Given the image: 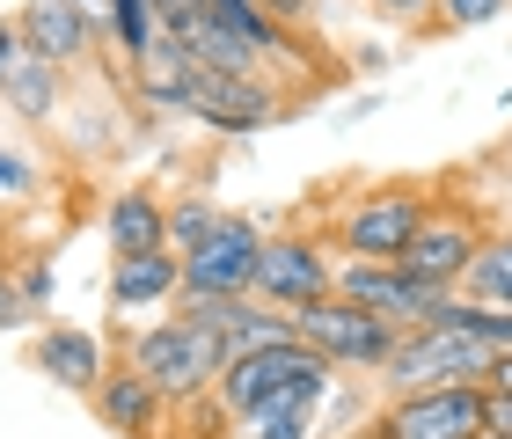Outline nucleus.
Masks as SVG:
<instances>
[{
	"label": "nucleus",
	"mask_w": 512,
	"mask_h": 439,
	"mask_svg": "<svg viewBox=\"0 0 512 439\" xmlns=\"http://www.w3.org/2000/svg\"><path fill=\"white\" fill-rule=\"evenodd\" d=\"M476 249H483V227H476V213H447V205H432V213H425V227L410 235V249H403L395 264H403L417 286L454 293Z\"/></svg>",
	"instance_id": "obj_11"
},
{
	"label": "nucleus",
	"mask_w": 512,
	"mask_h": 439,
	"mask_svg": "<svg viewBox=\"0 0 512 439\" xmlns=\"http://www.w3.org/2000/svg\"><path fill=\"white\" fill-rule=\"evenodd\" d=\"M183 286V257L169 242L161 249H132V257H110V308H154V300H176Z\"/></svg>",
	"instance_id": "obj_15"
},
{
	"label": "nucleus",
	"mask_w": 512,
	"mask_h": 439,
	"mask_svg": "<svg viewBox=\"0 0 512 439\" xmlns=\"http://www.w3.org/2000/svg\"><path fill=\"white\" fill-rule=\"evenodd\" d=\"M483 418H491V388L483 381H432V388L395 396L374 425L388 439H476Z\"/></svg>",
	"instance_id": "obj_5"
},
{
	"label": "nucleus",
	"mask_w": 512,
	"mask_h": 439,
	"mask_svg": "<svg viewBox=\"0 0 512 439\" xmlns=\"http://www.w3.org/2000/svg\"><path fill=\"white\" fill-rule=\"evenodd\" d=\"M352 439H388V432H381V425H359V432H352Z\"/></svg>",
	"instance_id": "obj_29"
},
{
	"label": "nucleus",
	"mask_w": 512,
	"mask_h": 439,
	"mask_svg": "<svg viewBox=\"0 0 512 439\" xmlns=\"http://www.w3.org/2000/svg\"><path fill=\"white\" fill-rule=\"evenodd\" d=\"M293 330L300 344H315L330 366H352V374H381L388 352H395V337H403V322H388L374 308H359V300H344V293H322L308 300V308L293 315Z\"/></svg>",
	"instance_id": "obj_3"
},
{
	"label": "nucleus",
	"mask_w": 512,
	"mask_h": 439,
	"mask_svg": "<svg viewBox=\"0 0 512 439\" xmlns=\"http://www.w3.org/2000/svg\"><path fill=\"white\" fill-rule=\"evenodd\" d=\"M491 359H498L491 344L425 322V330H403V337H395L381 381L395 388V396H410V388H432V381H483V374H491Z\"/></svg>",
	"instance_id": "obj_6"
},
{
	"label": "nucleus",
	"mask_w": 512,
	"mask_h": 439,
	"mask_svg": "<svg viewBox=\"0 0 512 439\" xmlns=\"http://www.w3.org/2000/svg\"><path fill=\"white\" fill-rule=\"evenodd\" d=\"M476 439H505V432H491V425H483V432H476Z\"/></svg>",
	"instance_id": "obj_30"
},
{
	"label": "nucleus",
	"mask_w": 512,
	"mask_h": 439,
	"mask_svg": "<svg viewBox=\"0 0 512 439\" xmlns=\"http://www.w3.org/2000/svg\"><path fill=\"white\" fill-rule=\"evenodd\" d=\"M88 410H96V425L103 432H118V439H161V425H169V396L139 374L132 359H110V374L96 381V396H88Z\"/></svg>",
	"instance_id": "obj_12"
},
{
	"label": "nucleus",
	"mask_w": 512,
	"mask_h": 439,
	"mask_svg": "<svg viewBox=\"0 0 512 439\" xmlns=\"http://www.w3.org/2000/svg\"><path fill=\"white\" fill-rule=\"evenodd\" d=\"M103 235H110V257H132V249H161L169 242V205H161L147 183L139 191H118L103 213Z\"/></svg>",
	"instance_id": "obj_16"
},
{
	"label": "nucleus",
	"mask_w": 512,
	"mask_h": 439,
	"mask_svg": "<svg viewBox=\"0 0 512 439\" xmlns=\"http://www.w3.org/2000/svg\"><path fill=\"white\" fill-rule=\"evenodd\" d=\"M425 213H432L425 183H374V191H359L337 213V242L352 257H403L410 235L425 227Z\"/></svg>",
	"instance_id": "obj_4"
},
{
	"label": "nucleus",
	"mask_w": 512,
	"mask_h": 439,
	"mask_svg": "<svg viewBox=\"0 0 512 439\" xmlns=\"http://www.w3.org/2000/svg\"><path fill=\"white\" fill-rule=\"evenodd\" d=\"M337 293L359 300V308H374V315H388V322H403V330H425L432 308L447 300L439 286H417L395 257H352V264H337Z\"/></svg>",
	"instance_id": "obj_10"
},
{
	"label": "nucleus",
	"mask_w": 512,
	"mask_h": 439,
	"mask_svg": "<svg viewBox=\"0 0 512 439\" xmlns=\"http://www.w3.org/2000/svg\"><path fill=\"white\" fill-rule=\"evenodd\" d=\"M322 293H337V264H330V249H322V235H264V257H256V300L300 315Z\"/></svg>",
	"instance_id": "obj_9"
},
{
	"label": "nucleus",
	"mask_w": 512,
	"mask_h": 439,
	"mask_svg": "<svg viewBox=\"0 0 512 439\" xmlns=\"http://www.w3.org/2000/svg\"><path fill=\"white\" fill-rule=\"evenodd\" d=\"M22 308H30V300H22V286H8V279H0V330H15V322H22Z\"/></svg>",
	"instance_id": "obj_24"
},
{
	"label": "nucleus",
	"mask_w": 512,
	"mask_h": 439,
	"mask_svg": "<svg viewBox=\"0 0 512 439\" xmlns=\"http://www.w3.org/2000/svg\"><path fill=\"white\" fill-rule=\"evenodd\" d=\"M330 374L337 366L315 352V344H264L249 359H227L213 396L235 425H264V418H315L322 396H330Z\"/></svg>",
	"instance_id": "obj_1"
},
{
	"label": "nucleus",
	"mask_w": 512,
	"mask_h": 439,
	"mask_svg": "<svg viewBox=\"0 0 512 439\" xmlns=\"http://www.w3.org/2000/svg\"><path fill=\"white\" fill-rule=\"evenodd\" d=\"M220 220H227V213H220V205H205V198H183V205H169V249H176V257H191V249H198L205 235H213Z\"/></svg>",
	"instance_id": "obj_20"
},
{
	"label": "nucleus",
	"mask_w": 512,
	"mask_h": 439,
	"mask_svg": "<svg viewBox=\"0 0 512 439\" xmlns=\"http://www.w3.org/2000/svg\"><path fill=\"white\" fill-rule=\"evenodd\" d=\"M125 359L169 403H191V396H213V381H220V366H227V344H220V330H205V322L169 315V322H154V330H139L125 344Z\"/></svg>",
	"instance_id": "obj_2"
},
{
	"label": "nucleus",
	"mask_w": 512,
	"mask_h": 439,
	"mask_svg": "<svg viewBox=\"0 0 512 439\" xmlns=\"http://www.w3.org/2000/svg\"><path fill=\"white\" fill-rule=\"evenodd\" d=\"M30 183H37V169H30L22 154H8V147H0V191H30Z\"/></svg>",
	"instance_id": "obj_23"
},
{
	"label": "nucleus",
	"mask_w": 512,
	"mask_h": 439,
	"mask_svg": "<svg viewBox=\"0 0 512 439\" xmlns=\"http://www.w3.org/2000/svg\"><path fill=\"white\" fill-rule=\"evenodd\" d=\"M15 52H22V30H15V15H8V22H0V74L15 66Z\"/></svg>",
	"instance_id": "obj_26"
},
{
	"label": "nucleus",
	"mask_w": 512,
	"mask_h": 439,
	"mask_svg": "<svg viewBox=\"0 0 512 439\" xmlns=\"http://www.w3.org/2000/svg\"><path fill=\"white\" fill-rule=\"evenodd\" d=\"M30 366L66 396H96V381L110 374V344L96 330H81V322H52V330L30 337Z\"/></svg>",
	"instance_id": "obj_13"
},
{
	"label": "nucleus",
	"mask_w": 512,
	"mask_h": 439,
	"mask_svg": "<svg viewBox=\"0 0 512 439\" xmlns=\"http://www.w3.org/2000/svg\"><path fill=\"white\" fill-rule=\"evenodd\" d=\"M74 8H81L88 22H103V8H110V0H74Z\"/></svg>",
	"instance_id": "obj_28"
},
{
	"label": "nucleus",
	"mask_w": 512,
	"mask_h": 439,
	"mask_svg": "<svg viewBox=\"0 0 512 439\" xmlns=\"http://www.w3.org/2000/svg\"><path fill=\"white\" fill-rule=\"evenodd\" d=\"M512 0H439V30H483V22H498Z\"/></svg>",
	"instance_id": "obj_21"
},
{
	"label": "nucleus",
	"mask_w": 512,
	"mask_h": 439,
	"mask_svg": "<svg viewBox=\"0 0 512 439\" xmlns=\"http://www.w3.org/2000/svg\"><path fill=\"white\" fill-rule=\"evenodd\" d=\"M454 293L491 300V308H512V235H483V249L469 257V271H461Z\"/></svg>",
	"instance_id": "obj_19"
},
{
	"label": "nucleus",
	"mask_w": 512,
	"mask_h": 439,
	"mask_svg": "<svg viewBox=\"0 0 512 439\" xmlns=\"http://www.w3.org/2000/svg\"><path fill=\"white\" fill-rule=\"evenodd\" d=\"M183 110H191L205 132H227V140H242V132L278 125L293 103H286V88H271L264 74H220V66H198Z\"/></svg>",
	"instance_id": "obj_8"
},
{
	"label": "nucleus",
	"mask_w": 512,
	"mask_h": 439,
	"mask_svg": "<svg viewBox=\"0 0 512 439\" xmlns=\"http://www.w3.org/2000/svg\"><path fill=\"white\" fill-rule=\"evenodd\" d=\"M0 96H8V110H15V118L44 125V118L59 110V96H66V66L37 59V52H15V66L0 74Z\"/></svg>",
	"instance_id": "obj_17"
},
{
	"label": "nucleus",
	"mask_w": 512,
	"mask_h": 439,
	"mask_svg": "<svg viewBox=\"0 0 512 439\" xmlns=\"http://www.w3.org/2000/svg\"><path fill=\"white\" fill-rule=\"evenodd\" d=\"M191 74H198V66H191V52H183L176 37H161L147 59H132V88H139L147 103H169V110H183V96H191Z\"/></svg>",
	"instance_id": "obj_18"
},
{
	"label": "nucleus",
	"mask_w": 512,
	"mask_h": 439,
	"mask_svg": "<svg viewBox=\"0 0 512 439\" xmlns=\"http://www.w3.org/2000/svg\"><path fill=\"white\" fill-rule=\"evenodd\" d=\"M227 439H242V432H227Z\"/></svg>",
	"instance_id": "obj_31"
},
{
	"label": "nucleus",
	"mask_w": 512,
	"mask_h": 439,
	"mask_svg": "<svg viewBox=\"0 0 512 439\" xmlns=\"http://www.w3.org/2000/svg\"><path fill=\"white\" fill-rule=\"evenodd\" d=\"M483 388H491V396H512V352H498V359H491V374H483Z\"/></svg>",
	"instance_id": "obj_25"
},
{
	"label": "nucleus",
	"mask_w": 512,
	"mask_h": 439,
	"mask_svg": "<svg viewBox=\"0 0 512 439\" xmlns=\"http://www.w3.org/2000/svg\"><path fill=\"white\" fill-rule=\"evenodd\" d=\"M366 8H374L381 22H395V30H417V22H425L439 0H366Z\"/></svg>",
	"instance_id": "obj_22"
},
{
	"label": "nucleus",
	"mask_w": 512,
	"mask_h": 439,
	"mask_svg": "<svg viewBox=\"0 0 512 439\" xmlns=\"http://www.w3.org/2000/svg\"><path fill=\"white\" fill-rule=\"evenodd\" d=\"M256 257H264V227L249 213H227L191 257H183V300H242L256 293Z\"/></svg>",
	"instance_id": "obj_7"
},
{
	"label": "nucleus",
	"mask_w": 512,
	"mask_h": 439,
	"mask_svg": "<svg viewBox=\"0 0 512 439\" xmlns=\"http://www.w3.org/2000/svg\"><path fill=\"white\" fill-rule=\"evenodd\" d=\"M15 30H22V52L52 59V66H74V59H88V52H96L103 22H88V15L74 8V0H22Z\"/></svg>",
	"instance_id": "obj_14"
},
{
	"label": "nucleus",
	"mask_w": 512,
	"mask_h": 439,
	"mask_svg": "<svg viewBox=\"0 0 512 439\" xmlns=\"http://www.w3.org/2000/svg\"><path fill=\"white\" fill-rule=\"evenodd\" d=\"M483 425H491V432H505V439H512V396H491V418H483Z\"/></svg>",
	"instance_id": "obj_27"
}]
</instances>
